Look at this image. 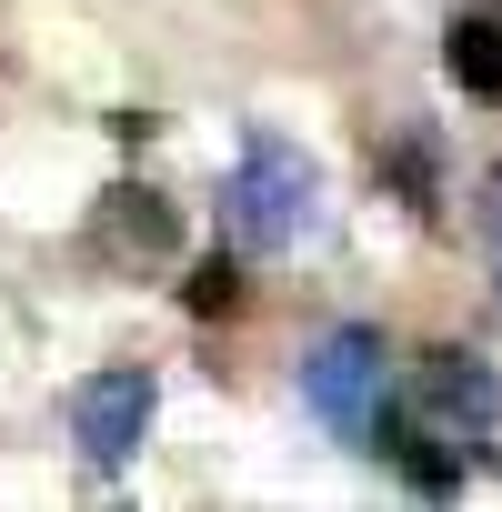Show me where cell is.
<instances>
[{
    "mask_svg": "<svg viewBox=\"0 0 502 512\" xmlns=\"http://www.w3.org/2000/svg\"><path fill=\"white\" fill-rule=\"evenodd\" d=\"M181 302H191V312L211 322V312H231V302H241V272H231V262H201V272L181 282Z\"/></svg>",
    "mask_w": 502,
    "mask_h": 512,
    "instance_id": "ba28073f",
    "label": "cell"
},
{
    "mask_svg": "<svg viewBox=\"0 0 502 512\" xmlns=\"http://www.w3.org/2000/svg\"><path fill=\"white\" fill-rule=\"evenodd\" d=\"M151 412H161V382H151L141 362H111V372L71 382V432H81V452H91L101 472H121V462L141 452Z\"/></svg>",
    "mask_w": 502,
    "mask_h": 512,
    "instance_id": "7a4b0ae2",
    "label": "cell"
},
{
    "mask_svg": "<svg viewBox=\"0 0 502 512\" xmlns=\"http://www.w3.org/2000/svg\"><path fill=\"white\" fill-rule=\"evenodd\" d=\"M312 201H322L312 161H302L282 131H251V141H241V171L221 181V231H231L241 251H292V241L312 231Z\"/></svg>",
    "mask_w": 502,
    "mask_h": 512,
    "instance_id": "6da1fadb",
    "label": "cell"
},
{
    "mask_svg": "<svg viewBox=\"0 0 502 512\" xmlns=\"http://www.w3.org/2000/svg\"><path fill=\"white\" fill-rule=\"evenodd\" d=\"M482 241H492V272H502V171H492V191H482Z\"/></svg>",
    "mask_w": 502,
    "mask_h": 512,
    "instance_id": "9c48e42d",
    "label": "cell"
},
{
    "mask_svg": "<svg viewBox=\"0 0 502 512\" xmlns=\"http://www.w3.org/2000/svg\"><path fill=\"white\" fill-rule=\"evenodd\" d=\"M91 251H101V262H161V251H171V201H151V191H111L101 221H91Z\"/></svg>",
    "mask_w": 502,
    "mask_h": 512,
    "instance_id": "5b68a950",
    "label": "cell"
},
{
    "mask_svg": "<svg viewBox=\"0 0 502 512\" xmlns=\"http://www.w3.org/2000/svg\"><path fill=\"white\" fill-rule=\"evenodd\" d=\"M302 402H312L332 432H372V402H382V332H332V342L302 362Z\"/></svg>",
    "mask_w": 502,
    "mask_h": 512,
    "instance_id": "3957f363",
    "label": "cell"
},
{
    "mask_svg": "<svg viewBox=\"0 0 502 512\" xmlns=\"http://www.w3.org/2000/svg\"><path fill=\"white\" fill-rule=\"evenodd\" d=\"M442 61H452V81H462V91H482V101H502V21H452V41H442Z\"/></svg>",
    "mask_w": 502,
    "mask_h": 512,
    "instance_id": "52a82bcc",
    "label": "cell"
},
{
    "mask_svg": "<svg viewBox=\"0 0 502 512\" xmlns=\"http://www.w3.org/2000/svg\"><path fill=\"white\" fill-rule=\"evenodd\" d=\"M412 412H422L442 442L482 452V432H492L502 392H492V372H482L472 352H422V362H412Z\"/></svg>",
    "mask_w": 502,
    "mask_h": 512,
    "instance_id": "277c9868",
    "label": "cell"
},
{
    "mask_svg": "<svg viewBox=\"0 0 502 512\" xmlns=\"http://www.w3.org/2000/svg\"><path fill=\"white\" fill-rule=\"evenodd\" d=\"M372 442H382L422 492H452V482H462V462H472V452H462V442H442L422 412H382V422H372Z\"/></svg>",
    "mask_w": 502,
    "mask_h": 512,
    "instance_id": "8992f818",
    "label": "cell"
}]
</instances>
